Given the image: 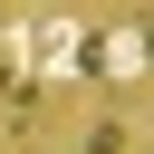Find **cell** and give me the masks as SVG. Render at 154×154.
<instances>
[{
  "instance_id": "1",
  "label": "cell",
  "mask_w": 154,
  "mask_h": 154,
  "mask_svg": "<svg viewBox=\"0 0 154 154\" xmlns=\"http://www.w3.org/2000/svg\"><path fill=\"white\" fill-rule=\"evenodd\" d=\"M67 67L96 77V87H135L144 48H135V29H77V38H67Z\"/></svg>"
}]
</instances>
